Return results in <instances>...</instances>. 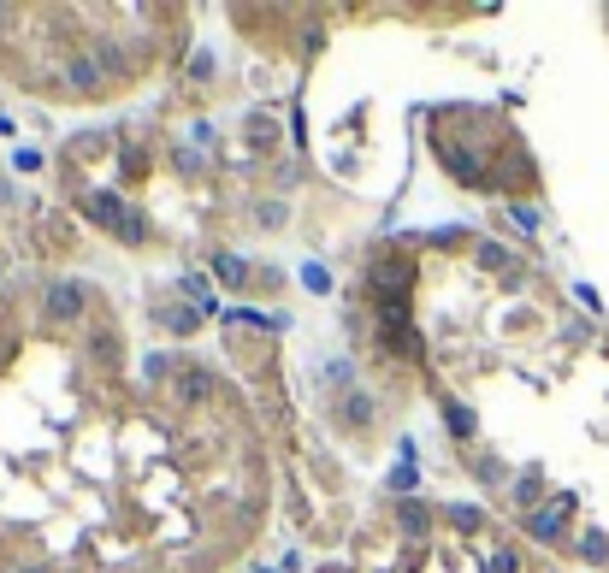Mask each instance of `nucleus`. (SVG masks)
Listing matches in <instances>:
<instances>
[{
  "instance_id": "nucleus-1",
  "label": "nucleus",
  "mask_w": 609,
  "mask_h": 573,
  "mask_svg": "<svg viewBox=\"0 0 609 573\" xmlns=\"http://www.w3.org/2000/svg\"><path fill=\"white\" fill-rule=\"evenodd\" d=\"M568 509H574V497H556L550 509H539L533 520H527V532H533V538H556V532H562V520H568Z\"/></svg>"
},
{
  "instance_id": "nucleus-2",
  "label": "nucleus",
  "mask_w": 609,
  "mask_h": 573,
  "mask_svg": "<svg viewBox=\"0 0 609 573\" xmlns=\"http://www.w3.org/2000/svg\"><path fill=\"white\" fill-rule=\"evenodd\" d=\"M48 308H54L60 319H77V314H83V284H71V278H60V284L48 290Z\"/></svg>"
},
{
  "instance_id": "nucleus-3",
  "label": "nucleus",
  "mask_w": 609,
  "mask_h": 573,
  "mask_svg": "<svg viewBox=\"0 0 609 573\" xmlns=\"http://www.w3.org/2000/svg\"><path fill=\"white\" fill-rule=\"evenodd\" d=\"M178 396H190V402H202V396H213V379H207L202 367H184V373H178Z\"/></svg>"
},
{
  "instance_id": "nucleus-4",
  "label": "nucleus",
  "mask_w": 609,
  "mask_h": 573,
  "mask_svg": "<svg viewBox=\"0 0 609 573\" xmlns=\"http://www.w3.org/2000/svg\"><path fill=\"white\" fill-rule=\"evenodd\" d=\"M580 550H586L592 562H609V538H604V532H586V538H580Z\"/></svg>"
},
{
  "instance_id": "nucleus-5",
  "label": "nucleus",
  "mask_w": 609,
  "mask_h": 573,
  "mask_svg": "<svg viewBox=\"0 0 609 573\" xmlns=\"http://www.w3.org/2000/svg\"><path fill=\"white\" fill-rule=\"evenodd\" d=\"M509 225H515V231H539V213H533V207H509Z\"/></svg>"
},
{
  "instance_id": "nucleus-6",
  "label": "nucleus",
  "mask_w": 609,
  "mask_h": 573,
  "mask_svg": "<svg viewBox=\"0 0 609 573\" xmlns=\"http://www.w3.org/2000/svg\"><path fill=\"white\" fill-rule=\"evenodd\" d=\"M479 260H485V266H509V255H503L497 243H485V249H479Z\"/></svg>"
},
{
  "instance_id": "nucleus-7",
  "label": "nucleus",
  "mask_w": 609,
  "mask_h": 573,
  "mask_svg": "<svg viewBox=\"0 0 609 573\" xmlns=\"http://www.w3.org/2000/svg\"><path fill=\"white\" fill-rule=\"evenodd\" d=\"M491 573H515V556H491Z\"/></svg>"
}]
</instances>
